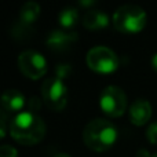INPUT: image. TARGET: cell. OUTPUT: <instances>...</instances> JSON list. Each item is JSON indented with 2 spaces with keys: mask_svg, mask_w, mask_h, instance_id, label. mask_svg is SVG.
Here are the masks:
<instances>
[{
  "mask_svg": "<svg viewBox=\"0 0 157 157\" xmlns=\"http://www.w3.org/2000/svg\"><path fill=\"white\" fill-rule=\"evenodd\" d=\"M10 135L22 145H36L46 135V123L30 110L18 113L10 121Z\"/></svg>",
  "mask_w": 157,
  "mask_h": 157,
  "instance_id": "1",
  "label": "cell"
},
{
  "mask_svg": "<svg viewBox=\"0 0 157 157\" xmlns=\"http://www.w3.org/2000/svg\"><path fill=\"white\" fill-rule=\"evenodd\" d=\"M117 128L106 119H94L83 131V141L94 152H105L117 141Z\"/></svg>",
  "mask_w": 157,
  "mask_h": 157,
  "instance_id": "2",
  "label": "cell"
},
{
  "mask_svg": "<svg viewBox=\"0 0 157 157\" xmlns=\"http://www.w3.org/2000/svg\"><path fill=\"white\" fill-rule=\"evenodd\" d=\"M68 65H59L54 76L48 77L41 86V98L46 105L52 110H62L68 102V87L65 84V77L68 76Z\"/></svg>",
  "mask_w": 157,
  "mask_h": 157,
  "instance_id": "3",
  "label": "cell"
},
{
  "mask_svg": "<svg viewBox=\"0 0 157 157\" xmlns=\"http://www.w3.org/2000/svg\"><path fill=\"white\" fill-rule=\"evenodd\" d=\"M113 25L121 33H138L146 25V13L136 4H124L114 11Z\"/></svg>",
  "mask_w": 157,
  "mask_h": 157,
  "instance_id": "4",
  "label": "cell"
},
{
  "mask_svg": "<svg viewBox=\"0 0 157 157\" xmlns=\"http://www.w3.org/2000/svg\"><path fill=\"white\" fill-rule=\"evenodd\" d=\"M86 62L90 69L98 73H112L119 68V57L108 47H94L87 52Z\"/></svg>",
  "mask_w": 157,
  "mask_h": 157,
  "instance_id": "5",
  "label": "cell"
},
{
  "mask_svg": "<svg viewBox=\"0 0 157 157\" xmlns=\"http://www.w3.org/2000/svg\"><path fill=\"white\" fill-rule=\"evenodd\" d=\"M99 108L109 117L121 116L127 109V95L120 87L108 86L99 95Z\"/></svg>",
  "mask_w": 157,
  "mask_h": 157,
  "instance_id": "6",
  "label": "cell"
},
{
  "mask_svg": "<svg viewBox=\"0 0 157 157\" xmlns=\"http://www.w3.org/2000/svg\"><path fill=\"white\" fill-rule=\"evenodd\" d=\"M18 66L19 71L25 75L28 78L37 80L43 77L47 72V61L40 52L26 50L21 52L18 57Z\"/></svg>",
  "mask_w": 157,
  "mask_h": 157,
  "instance_id": "7",
  "label": "cell"
},
{
  "mask_svg": "<svg viewBox=\"0 0 157 157\" xmlns=\"http://www.w3.org/2000/svg\"><path fill=\"white\" fill-rule=\"evenodd\" d=\"M77 40V35L75 32H68V30H52L47 37V47L52 51H65L68 50L75 41Z\"/></svg>",
  "mask_w": 157,
  "mask_h": 157,
  "instance_id": "8",
  "label": "cell"
},
{
  "mask_svg": "<svg viewBox=\"0 0 157 157\" xmlns=\"http://www.w3.org/2000/svg\"><path fill=\"white\" fill-rule=\"evenodd\" d=\"M152 116V106L149 101L144 98H138L134 101V103L130 106V120L135 125H144L150 120Z\"/></svg>",
  "mask_w": 157,
  "mask_h": 157,
  "instance_id": "9",
  "label": "cell"
},
{
  "mask_svg": "<svg viewBox=\"0 0 157 157\" xmlns=\"http://www.w3.org/2000/svg\"><path fill=\"white\" fill-rule=\"evenodd\" d=\"M25 106V97L18 90L10 88L2 97V108L4 113H21Z\"/></svg>",
  "mask_w": 157,
  "mask_h": 157,
  "instance_id": "10",
  "label": "cell"
},
{
  "mask_svg": "<svg viewBox=\"0 0 157 157\" xmlns=\"http://www.w3.org/2000/svg\"><path fill=\"white\" fill-rule=\"evenodd\" d=\"M83 25L91 30L103 29L109 25V17L101 10H88L83 17Z\"/></svg>",
  "mask_w": 157,
  "mask_h": 157,
  "instance_id": "11",
  "label": "cell"
},
{
  "mask_svg": "<svg viewBox=\"0 0 157 157\" xmlns=\"http://www.w3.org/2000/svg\"><path fill=\"white\" fill-rule=\"evenodd\" d=\"M39 14H40V6L36 2H28L19 10V17L18 22L19 25H22V28L30 26L32 24H35Z\"/></svg>",
  "mask_w": 157,
  "mask_h": 157,
  "instance_id": "12",
  "label": "cell"
},
{
  "mask_svg": "<svg viewBox=\"0 0 157 157\" xmlns=\"http://www.w3.org/2000/svg\"><path fill=\"white\" fill-rule=\"evenodd\" d=\"M78 21V11L73 7H66L58 15V22L63 29H72Z\"/></svg>",
  "mask_w": 157,
  "mask_h": 157,
  "instance_id": "13",
  "label": "cell"
},
{
  "mask_svg": "<svg viewBox=\"0 0 157 157\" xmlns=\"http://www.w3.org/2000/svg\"><path fill=\"white\" fill-rule=\"evenodd\" d=\"M146 136H147V141H149L150 144L157 145V121L152 123V124L147 127Z\"/></svg>",
  "mask_w": 157,
  "mask_h": 157,
  "instance_id": "14",
  "label": "cell"
},
{
  "mask_svg": "<svg viewBox=\"0 0 157 157\" xmlns=\"http://www.w3.org/2000/svg\"><path fill=\"white\" fill-rule=\"evenodd\" d=\"M0 157H18V152L11 145H3L0 147Z\"/></svg>",
  "mask_w": 157,
  "mask_h": 157,
  "instance_id": "15",
  "label": "cell"
},
{
  "mask_svg": "<svg viewBox=\"0 0 157 157\" xmlns=\"http://www.w3.org/2000/svg\"><path fill=\"white\" fill-rule=\"evenodd\" d=\"M2 130H0V136L2 138H4V135H6V124H7V119H6V113L4 112H2Z\"/></svg>",
  "mask_w": 157,
  "mask_h": 157,
  "instance_id": "16",
  "label": "cell"
},
{
  "mask_svg": "<svg viewBox=\"0 0 157 157\" xmlns=\"http://www.w3.org/2000/svg\"><path fill=\"white\" fill-rule=\"evenodd\" d=\"M152 68L157 72V52L152 57Z\"/></svg>",
  "mask_w": 157,
  "mask_h": 157,
  "instance_id": "17",
  "label": "cell"
},
{
  "mask_svg": "<svg viewBox=\"0 0 157 157\" xmlns=\"http://www.w3.org/2000/svg\"><path fill=\"white\" fill-rule=\"evenodd\" d=\"M54 157H71L68 155V153H58V155H55Z\"/></svg>",
  "mask_w": 157,
  "mask_h": 157,
  "instance_id": "18",
  "label": "cell"
},
{
  "mask_svg": "<svg viewBox=\"0 0 157 157\" xmlns=\"http://www.w3.org/2000/svg\"><path fill=\"white\" fill-rule=\"evenodd\" d=\"M80 4L81 6H91V4H94V2H80Z\"/></svg>",
  "mask_w": 157,
  "mask_h": 157,
  "instance_id": "19",
  "label": "cell"
},
{
  "mask_svg": "<svg viewBox=\"0 0 157 157\" xmlns=\"http://www.w3.org/2000/svg\"><path fill=\"white\" fill-rule=\"evenodd\" d=\"M150 157H157V153H155V155H153V156H150Z\"/></svg>",
  "mask_w": 157,
  "mask_h": 157,
  "instance_id": "20",
  "label": "cell"
}]
</instances>
